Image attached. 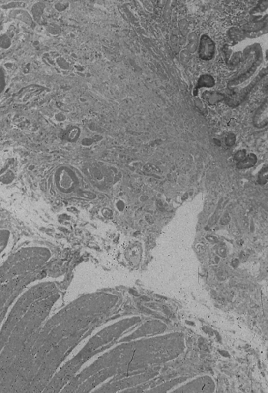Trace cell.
Here are the masks:
<instances>
[{"instance_id":"6da1fadb","label":"cell","mask_w":268,"mask_h":393,"mask_svg":"<svg viewBox=\"0 0 268 393\" xmlns=\"http://www.w3.org/2000/svg\"><path fill=\"white\" fill-rule=\"evenodd\" d=\"M116 303L107 294H88L45 320L22 364L11 393H43L64 360Z\"/></svg>"},{"instance_id":"7a4b0ae2","label":"cell","mask_w":268,"mask_h":393,"mask_svg":"<svg viewBox=\"0 0 268 393\" xmlns=\"http://www.w3.org/2000/svg\"><path fill=\"white\" fill-rule=\"evenodd\" d=\"M61 293L52 282L15 326L0 352V393H11L23 361Z\"/></svg>"},{"instance_id":"3957f363","label":"cell","mask_w":268,"mask_h":393,"mask_svg":"<svg viewBox=\"0 0 268 393\" xmlns=\"http://www.w3.org/2000/svg\"><path fill=\"white\" fill-rule=\"evenodd\" d=\"M52 253L45 247L19 249L0 266V325L15 299L27 286L41 278Z\"/></svg>"},{"instance_id":"277c9868","label":"cell","mask_w":268,"mask_h":393,"mask_svg":"<svg viewBox=\"0 0 268 393\" xmlns=\"http://www.w3.org/2000/svg\"><path fill=\"white\" fill-rule=\"evenodd\" d=\"M135 323L136 320L133 319L124 320L108 327L93 336L75 357L61 366L46 386L43 393H61V390L71 381L74 376H76L87 361H89L97 352L100 351V350L109 346L113 340L116 339L123 333V331L128 329Z\"/></svg>"},{"instance_id":"5b68a950","label":"cell","mask_w":268,"mask_h":393,"mask_svg":"<svg viewBox=\"0 0 268 393\" xmlns=\"http://www.w3.org/2000/svg\"><path fill=\"white\" fill-rule=\"evenodd\" d=\"M52 284V282H45L35 284L30 287V289L27 290L18 299L0 331V352L3 348L8 337L19 320L24 315L31 305L49 289Z\"/></svg>"},{"instance_id":"8992f818","label":"cell","mask_w":268,"mask_h":393,"mask_svg":"<svg viewBox=\"0 0 268 393\" xmlns=\"http://www.w3.org/2000/svg\"><path fill=\"white\" fill-rule=\"evenodd\" d=\"M55 184L59 192L66 195L73 193L79 186L80 180L77 173L68 166H61L55 173Z\"/></svg>"},{"instance_id":"52a82bcc","label":"cell","mask_w":268,"mask_h":393,"mask_svg":"<svg viewBox=\"0 0 268 393\" xmlns=\"http://www.w3.org/2000/svg\"><path fill=\"white\" fill-rule=\"evenodd\" d=\"M264 75H264L263 73H261V75H258V77L254 78V80H253L251 83L248 84L246 87L243 88V89L240 91V93H235V94L232 95V96H228V97L225 98V99L226 104H228L229 106L232 107V108H236V107L240 105V104L246 99V98H247L248 94L251 93L253 88L256 86L258 82L261 81V78H263Z\"/></svg>"},{"instance_id":"ba28073f","label":"cell","mask_w":268,"mask_h":393,"mask_svg":"<svg viewBox=\"0 0 268 393\" xmlns=\"http://www.w3.org/2000/svg\"><path fill=\"white\" fill-rule=\"evenodd\" d=\"M214 42L211 38L203 35L201 38L200 47H199V56L203 60H210L212 59L214 55Z\"/></svg>"},{"instance_id":"9c48e42d","label":"cell","mask_w":268,"mask_h":393,"mask_svg":"<svg viewBox=\"0 0 268 393\" xmlns=\"http://www.w3.org/2000/svg\"><path fill=\"white\" fill-rule=\"evenodd\" d=\"M268 99L261 104V106L257 109L253 118V124L254 127L258 129H263L268 126Z\"/></svg>"},{"instance_id":"30bf717a","label":"cell","mask_w":268,"mask_h":393,"mask_svg":"<svg viewBox=\"0 0 268 393\" xmlns=\"http://www.w3.org/2000/svg\"><path fill=\"white\" fill-rule=\"evenodd\" d=\"M257 161H258V159H257L256 155L251 154L247 158L245 157L242 161L238 162V163L237 164V167L240 170L250 168L256 164Z\"/></svg>"},{"instance_id":"8fae6325","label":"cell","mask_w":268,"mask_h":393,"mask_svg":"<svg viewBox=\"0 0 268 393\" xmlns=\"http://www.w3.org/2000/svg\"><path fill=\"white\" fill-rule=\"evenodd\" d=\"M214 85V78L210 76V75H203V76L201 77L199 81V87H202V86L211 87Z\"/></svg>"},{"instance_id":"7c38bea8","label":"cell","mask_w":268,"mask_h":393,"mask_svg":"<svg viewBox=\"0 0 268 393\" xmlns=\"http://www.w3.org/2000/svg\"><path fill=\"white\" fill-rule=\"evenodd\" d=\"M258 180H259V183L261 185L266 184L267 181H268V167H265V168L261 170V172L259 173V175H258Z\"/></svg>"},{"instance_id":"4fadbf2b","label":"cell","mask_w":268,"mask_h":393,"mask_svg":"<svg viewBox=\"0 0 268 393\" xmlns=\"http://www.w3.org/2000/svg\"><path fill=\"white\" fill-rule=\"evenodd\" d=\"M245 151H244V150H240V151L238 152L236 154V155H235V159L237 160L238 162H240V161H242L243 159L245 158Z\"/></svg>"},{"instance_id":"5bb4252c","label":"cell","mask_w":268,"mask_h":393,"mask_svg":"<svg viewBox=\"0 0 268 393\" xmlns=\"http://www.w3.org/2000/svg\"><path fill=\"white\" fill-rule=\"evenodd\" d=\"M5 76L2 70L0 69V93H2L5 88Z\"/></svg>"},{"instance_id":"9a60e30c","label":"cell","mask_w":268,"mask_h":393,"mask_svg":"<svg viewBox=\"0 0 268 393\" xmlns=\"http://www.w3.org/2000/svg\"><path fill=\"white\" fill-rule=\"evenodd\" d=\"M235 141H236V138H235V136L233 134H229L228 137H227L226 139V144L229 146H232V145H234V143H235Z\"/></svg>"}]
</instances>
